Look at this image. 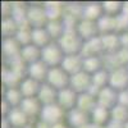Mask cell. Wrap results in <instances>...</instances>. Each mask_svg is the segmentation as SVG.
<instances>
[{
  "label": "cell",
  "instance_id": "cell-8",
  "mask_svg": "<svg viewBox=\"0 0 128 128\" xmlns=\"http://www.w3.org/2000/svg\"><path fill=\"white\" fill-rule=\"evenodd\" d=\"M49 22L44 5L31 6L27 10V24L31 28H44Z\"/></svg>",
  "mask_w": 128,
  "mask_h": 128
},
{
  "label": "cell",
  "instance_id": "cell-31",
  "mask_svg": "<svg viewBox=\"0 0 128 128\" xmlns=\"http://www.w3.org/2000/svg\"><path fill=\"white\" fill-rule=\"evenodd\" d=\"M81 128H99L98 126H95L92 122H90V123H87V124H84V126H82Z\"/></svg>",
  "mask_w": 128,
  "mask_h": 128
},
{
  "label": "cell",
  "instance_id": "cell-30",
  "mask_svg": "<svg viewBox=\"0 0 128 128\" xmlns=\"http://www.w3.org/2000/svg\"><path fill=\"white\" fill-rule=\"evenodd\" d=\"M51 128H70L68 124H64L63 122L62 123H59V124H55V126H52Z\"/></svg>",
  "mask_w": 128,
  "mask_h": 128
},
{
  "label": "cell",
  "instance_id": "cell-16",
  "mask_svg": "<svg viewBox=\"0 0 128 128\" xmlns=\"http://www.w3.org/2000/svg\"><path fill=\"white\" fill-rule=\"evenodd\" d=\"M58 90H55L54 87H51L48 83H42L41 88L38 91L37 99L41 102L42 106H48V105H52L56 104L58 101Z\"/></svg>",
  "mask_w": 128,
  "mask_h": 128
},
{
  "label": "cell",
  "instance_id": "cell-13",
  "mask_svg": "<svg viewBox=\"0 0 128 128\" xmlns=\"http://www.w3.org/2000/svg\"><path fill=\"white\" fill-rule=\"evenodd\" d=\"M49 67L44 62H36L34 64H30V66L26 67V72H27V76L34 78L35 81L40 82V83H45L46 78H48V73H49Z\"/></svg>",
  "mask_w": 128,
  "mask_h": 128
},
{
  "label": "cell",
  "instance_id": "cell-24",
  "mask_svg": "<svg viewBox=\"0 0 128 128\" xmlns=\"http://www.w3.org/2000/svg\"><path fill=\"white\" fill-rule=\"evenodd\" d=\"M102 16H104V12H102V6L100 4L91 3L82 6V19L98 22Z\"/></svg>",
  "mask_w": 128,
  "mask_h": 128
},
{
  "label": "cell",
  "instance_id": "cell-22",
  "mask_svg": "<svg viewBox=\"0 0 128 128\" xmlns=\"http://www.w3.org/2000/svg\"><path fill=\"white\" fill-rule=\"evenodd\" d=\"M91 122L98 126V127H104L110 122V110L102 108V106H96L90 114Z\"/></svg>",
  "mask_w": 128,
  "mask_h": 128
},
{
  "label": "cell",
  "instance_id": "cell-17",
  "mask_svg": "<svg viewBox=\"0 0 128 128\" xmlns=\"http://www.w3.org/2000/svg\"><path fill=\"white\" fill-rule=\"evenodd\" d=\"M91 122L90 114L84 113L80 109H74L69 113H67V123L70 128H81L82 126Z\"/></svg>",
  "mask_w": 128,
  "mask_h": 128
},
{
  "label": "cell",
  "instance_id": "cell-26",
  "mask_svg": "<svg viewBox=\"0 0 128 128\" xmlns=\"http://www.w3.org/2000/svg\"><path fill=\"white\" fill-rule=\"evenodd\" d=\"M19 24L14 20V18L9 17V18H4L3 24H2V32L4 38H13L17 36L18 31H19Z\"/></svg>",
  "mask_w": 128,
  "mask_h": 128
},
{
  "label": "cell",
  "instance_id": "cell-25",
  "mask_svg": "<svg viewBox=\"0 0 128 128\" xmlns=\"http://www.w3.org/2000/svg\"><path fill=\"white\" fill-rule=\"evenodd\" d=\"M104 69V63L100 56H94V58H84L83 59V72H86L91 76L99 70Z\"/></svg>",
  "mask_w": 128,
  "mask_h": 128
},
{
  "label": "cell",
  "instance_id": "cell-18",
  "mask_svg": "<svg viewBox=\"0 0 128 128\" xmlns=\"http://www.w3.org/2000/svg\"><path fill=\"white\" fill-rule=\"evenodd\" d=\"M101 42H102V48L104 51L108 54H115L122 49L120 45V36H118L116 34H104L100 35Z\"/></svg>",
  "mask_w": 128,
  "mask_h": 128
},
{
  "label": "cell",
  "instance_id": "cell-32",
  "mask_svg": "<svg viewBox=\"0 0 128 128\" xmlns=\"http://www.w3.org/2000/svg\"><path fill=\"white\" fill-rule=\"evenodd\" d=\"M127 69H128V66H127Z\"/></svg>",
  "mask_w": 128,
  "mask_h": 128
},
{
  "label": "cell",
  "instance_id": "cell-28",
  "mask_svg": "<svg viewBox=\"0 0 128 128\" xmlns=\"http://www.w3.org/2000/svg\"><path fill=\"white\" fill-rule=\"evenodd\" d=\"M23 95L20 94L19 88L17 87H8L6 92H5V102H8L10 105V108H17L20 105L23 100Z\"/></svg>",
  "mask_w": 128,
  "mask_h": 128
},
{
  "label": "cell",
  "instance_id": "cell-12",
  "mask_svg": "<svg viewBox=\"0 0 128 128\" xmlns=\"http://www.w3.org/2000/svg\"><path fill=\"white\" fill-rule=\"evenodd\" d=\"M60 67L66 70L69 76L77 74L83 70V58L80 54L74 55H66L60 64Z\"/></svg>",
  "mask_w": 128,
  "mask_h": 128
},
{
  "label": "cell",
  "instance_id": "cell-2",
  "mask_svg": "<svg viewBox=\"0 0 128 128\" xmlns=\"http://www.w3.org/2000/svg\"><path fill=\"white\" fill-rule=\"evenodd\" d=\"M64 56H66V54L56 41H52L51 44L41 49V62H44L49 68L59 67Z\"/></svg>",
  "mask_w": 128,
  "mask_h": 128
},
{
  "label": "cell",
  "instance_id": "cell-6",
  "mask_svg": "<svg viewBox=\"0 0 128 128\" xmlns=\"http://www.w3.org/2000/svg\"><path fill=\"white\" fill-rule=\"evenodd\" d=\"M109 86L118 92L128 90V69L127 67H119L109 72Z\"/></svg>",
  "mask_w": 128,
  "mask_h": 128
},
{
  "label": "cell",
  "instance_id": "cell-14",
  "mask_svg": "<svg viewBox=\"0 0 128 128\" xmlns=\"http://www.w3.org/2000/svg\"><path fill=\"white\" fill-rule=\"evenodd\" d=\"M101 52H104V48H102V42L100 36L95 37L92 40L84 41L82 50L80 52V55L84 59V58H94V56H100Z\"/></svg>",
  "mask_w": 128,
  "mask_h": 128
},
{
  "label": "cell",
  "instance_id": "cell-9",
  "mask_svg": "<svg viewBox=\"0 0 128 128\" xmlns=\"http://www.w3.org/2000/svg\"><path fill=\"white\" fill-rule=\"evenodd\" d=\"M77 101H78V94L72 90L70 87H67L64 90H60L58 92V101L56 104L66 112L69 113L77 108Z\"/></svg>",
  "mask_w": 128,
  "mask_h": 128
},
{
  "label": "cell",
  "instance_id": "cell-29",
  "mask_svg": "<svg viewBox=\"0 0 128 128\" xmlns=\"http://www.w3.org/2000/svg\"><path fill=\"white\" fill-rule=\"evenodd\" d=\"M101 6H102V12L105 16L119 17V16H122L124 4L118 3V2H105L101 4Z\"/></svg>",
  "mask_w": 128,
  "mask_h": 128
},
{
  "label": "cell",
  "instance_id": "cell-21",
  "mask_svg": "<svg viewBox=\"0 0 128 128\" xmlns=\"http://www.w3.org/2000/svg\"><path fill=\"white\" fill-rule=\"evenodd\" d=\"M52 42L51 36L49 35V32L46 27L44 28H32V44L37 46L38 49H44L49 44Z\"/></svg>",
  "mask_w": 128,
  "mask_h": 128
},
{
  "label": "cell",
  "instance_id": "cell-1",
  "mask_svg": "<svg viewBox=\"0 0 128 128\" xmlns=\"http://www.w3.org/2000/svg\"><path fill=\"white\" fill-rule=\"evenodd\" d=\"M56 42L59 44V46L62 48L66 55H74L81 52L84 41L80 37L76 30H66V32L62 35V37Z\"/></svg>",
  "mask_w": 128,
  "mask_h": 128
},
{
  "label": "cell",
  "instance_id": "cell-20",
  "mask_svg": "<svg viewBox=\"0 0 128 128\" xmlns=\"http://www.w3.org/2000/svg\"><path fill=\"white\" fill-rule=\"evenodd\" d=\"M19 56L24 62L26 66H30V64H34V63L41 60V49H38L34 44L26 45V46L22 48V50H20Z\"/></svg>",
  "mask_w": 128,
  "mask_h": 128
},
{
  "label": "cell",
  "instance_id": "cell-15",
  "mask_svg": "<svg viewBox=\"0 0 128 128\" xmlns=\"http://www.w3.org/2000/svg\"><path fill=\"white\" fill-rule=\"evenodd\" d=\"M41 84L40 82L35 81L34 78H31L28 76L23 77L22 81L19 82V91L20 94L23 95V98L27 99V98H37L38 95V91L41 88Z\"/></svg>",
  "mask_w": 128,
  "mask_h": 128
},
{
  "label": "cell",
  "instance_id": "cell-7",
  "mask_svg": "<svg viewBox=\"0 0 128 128\" xmlns=\"http://www.w3.org/2000/svg\"><path fill=\"white\" fill-rule=\"evenodd\" d=\"M69 87L74 90L78 95L81 94H86L91 92L92 87V76L86 72H80L77 74L70 76V82H69Z\"/></svg>",
  "mask_w": 128,
  "mask_h": 128
},
{
  "label": "cell",
  "instance_id": "cell-11",
  "mask_svg": "<svg viewBox=\"0 0 128 128\" xmlns=\"http://www.w3.org/2000/svg\"><path fill=\"white\" fill-rule=\"evenodd\" d=\"M28 116L27 114L19 108H12L9 110V113L5 115V120L9 123L10 128H27L28 123Z\"/></svg>",
  "mask_w": 128,
  "mask_h": 128
},
{
  "label": "cell",
  "instance_id": "cell-23",
  "mask_svg": "<svg viewBox=\"0 0 128 128\" xmlns=\"http://www.w3.org/2000/svg\"><path fill=\"white\" fill-rule=\"evenodd\" d=\"M19 108L22 109L30 118L32 115H38L40 116V113L42 110V105H41V102L38 101L37 98H27V99L22 100Z\"/></svg>",
  "mask_w": 128,
  "mask_h": 128
},
{
  "label": "cell",
  "instance_id": "cell-10",
  "mask_svg": "<svg viewBox=\"0 0 128 128\" xmlns=\"http://www.w3.org/2000/svg\"><path fill=\"white\" fill-rule=\"evenodd\" d=\"M76 31L83 41H88V40H92L95 37L100 36L99 35L100 30H99L98 22H94V20L81 19L77 24V27H76Z\"/></svg>",
  "mask_w": 128,
  "mask_h": 128
},
{
  "label": "cell",
  "instance_id": "cell-19",
  "mask_svg": "<svg viewBox=\"0 0 128 128\" xmlns=\"http://www.w3.org/2000/svg\"><path fill=\"white\" fill-rule=\"evenodd\" d=\"M98 106V96L94 95L92 92H86L78 95V101H77V109L91 114V112Z\"/></svg>",
  "mask_w": 128,
  "mask_h": 128
},
{
  "label": "cell",
  "instance_id": "cell-5",
  "mask_svg": "<svg viewBox=\"0 0 128 128\" xmlns=\"http://www.w3.org/2000/svg\"><path fill=\"white\" fill-rule=\"evenodd\" d=\"M96 96H98V105L102 106V108L108 109V110L114 109L119 104V92L112 88L110 86H106L99 90Z\"/></svg>",
  "mask_w": 128,
  "mask_h": 128
},
{
  "label": "cell",
  "instance_id": "cell-4",
  "mask_svg": "<svg viewBox=\"0 0 128 128\" xmlns=\"http://www.w3.org/2000/svg\"><path fill=\"white\" fill-rule=\"evenodd\" d=\"M64 116H66V112L58 104H52L48 106H42V110L40 113V122L52 127L55 124L62 123Z\"/></svg>",
  "mask_w": 128,
  "mask_h": 128
},
{
  "label": "cell",
  "instance_id": "cell-3",
  "mask_svg": "<svg viewBox=\"0 0 128 128\" xmlns=\"http://www.w3.org/2000/svg\"><path fill=\"white\" fill-rule=\"evenodd\" d=\"M69 82H70V76L59 66V67H52L49 69L45 83L50 84L51 87L60 91V90L69 87Z\"/></svg>",
  "mask_w": 128,
  "mask_h": 128
},
{
  "label": "cell",
  "instance_id": "cell-27",
  "mask_svg": "<svg viewBox=\"0 0 128 128\" xmlns=\"http://www.w3.org/2000/svg\"><path fill=\"white\" fill-rule=\"evenodd\" d=\"M110 122L126 124L128 122V106L118 104L114 109H112L110 110Z\"/></svg>",
  "mask_w": 128,
  "mask_h": 128
}]
</instances>
